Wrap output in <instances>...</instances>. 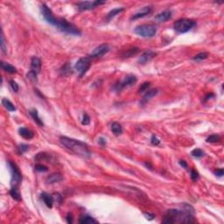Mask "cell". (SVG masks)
<instances>
[{
  "instance_id": "obj_1",
  "label": "cell",
  "mask_w": 224,
  "mask_h": 224,
  "mask_svg": "<svg viewBox=\"0 0 224 224\" xmlns=\"http://www.w3.org/2000/svg\"><path fill=\"white\" fill-rule=\"evenodd\" d=\"M60 142L65 148L73 151L74 153L77 154L79 156L83 157V158H89L91 155L88 145L85 144L84 142L70 138L68 137H60Z\"/></svg>"
},
{
  "instance_id": "obj_2",
  "label": "cell",
  "mask_w": 224,
  "mask_h": 224,
  "mask_svg": "<svg viewBox=\"0 0 224 224\" xmlns=\"http://www.w3.org/2000/svg\"><path fill=\"white\" fill-rule=\"evenodd\" d=\"M54 26L57 27L60 32H62L64 34L74 35V36L81 35V31L76 26H74L73 24L69 23L68 20H64V19L57 18Z\"/></svg>"
},
{
  "instance_id": "obj_3",
  "label": "cell",
  "mask_w": 224,
  "mask_h": 224,
  "mask_svg": "<svg viewBox=\"0 0 224 224\" xmlns=\"http://www.w3.org/2000/svg\"><path fill=\"white\" fill-rule=\"evenodd\" d=\"M196 25V22L195 20H189V19H182L176 21L173 25V28L176 32L180 34H185L186 32L190 31Z\"/></svg>"
},
{
  "instance_id": "obj_4",
  "label": "cell",
  "mask_w": 224,
  "mask_h": 224,
  "mask_svg": "<svg viewBox=\"0 0 224 224\" xmlns=\"http://www.w3.org/2000/svg\"><path fill=\"white\" fill-rule=\"evenodd\" d=\"M134 33L144 38H151L155 36L157 28L153 25H141L134 29Z\"/></svg>"
},
{
  "instance_id": "obj_5",
  "label": "cell",
  "mask_w": 224,
  "mask_h": 224,
  "mask_svg": "<svg viewBox=\"0 0 224 224\" xmlns=\"http://www.w3.org/2000/svg\"><path fill=\"white\" fill-rule=\"evenodd\" d=\"M8 166H9L11 174V186H18L22 180V174H21V172L20 171V168L18 167V166L15 163L11 162V161L8 162Z\"/></svg>"
},
{
  "instance_id": "obj_6",
  "label": "cell",
  "mask_w": 224,
  "mask_h": 224,
  "mask_svg": "<svg viewBox=\"0 0 224 224\" xmlns=\"http://www.w3.org/2000/svg\"><path fill=\"white\" fill-rule=\"evenodd\" d=\"M90 66H91V60L89 57L80 58L74 65V70L79 74L80 77H82L88 72Z\"/></svg>"
},
{
  "instance_id": "obj_7",
  "label": "cell",
  "mask_w": 224,
  "mask_h": 224,
  "mask_svg": "<svg viewBox=\"0 0 224 224\" xmlns=\"http://www.w3.org/2000/svg\"><path fill=\"white\" fill-rule=\"evenodd\" d=\"M137 77L134 74H128V75H126L124 77V79L123 81H121L120 83H117V84H116L114 86V89L116 91H117V92L121 91L123 88H129V87L133 86L137 83Z\"/></svg>"
},
{
  "instance_id": "obj_8",
  "label": "cell",
  "mask_w": 224,
  "mask_h": 224,
  "mask_svg": "<svg viewBox=\"0 0 224 224\" xmlns=\"http://www.w3.org/2000/svg\"><path fill=\"white\" fill-rule=\"evenodd\" d=\"M110 51V47L108 44H102L96 47V48L91 52L89 55V58H98L102 57L104 54H108Z\"/></svg>"
},
{
  "instance_id": "obj_9",
  "label": "cell",
  "mask_w": 224,
  "mask_h": 224,
  "mask_svg": "<svg viewBox=\"0 0 224 224\" xmlns=\"http://www.w3.org/2000/svg\"><path fill=\"white\" fill-rule=\"evenodd\" d=\"M104 1H85V2H80L77 5V8L79 11H88L92 10L94 8L97 7L99 5L104 4Z\"/></svg>"
},
{
  "instance_id": "obj_10",
  "label": "cell",
  "mask_w": 224,
  "mask_h": 224,
  "mask_svg": "<svg viewBox=\"0 0 224 224\" xmlns=\"http://www.w3.org/2000/svg\"><path fill=\"white\" fill-rule=\"evenodd\" d=\"M155 56H156V53H154V52L151 51V50H147L144 54H141V56L138 58L137 61H138L139 64L144 65V64H146L147 62H149V61L154 58Z\"/></svg>"
},
{
  "instance_id": "obj_11",
  "label": "cell",
  "mask_w": 224,
  "mask_h": 224,
  "mask_svg": "<svg viewBox=\"0 0 224 224\" xmlns=\"http://www.w3.org/2000/svg\"><path fill=\"white\" fill-rule=\"evenodd\" d=\"M41 69V60L38 57H33L31 60V68H30V72L35 74L38 75V74L40 72Z\"/></svg>"
},
{
  "instance_id": "obj_12",
  "label": "cell",
  "mask_w": 224,
  "mask_h": 224,
  "mask_svg": "<svg viewBox=\"0 0 224 224\" xmlns=\"http://www.w3.org/2000/svg\"><path fill=\"white\" fill-rule=\"evenodd\" d=\"M151 10H152V8H151V6H145L144 8H142L141 10L138 11L135 14H133V16L131 18V20H136L142 19V18H145L147 15H149L151 13Z\"/></svg>"
},
{
  "instance_id": "obj_13",
  "label": "cell",
  "mask_w": 224,
  "mask_h": 224,
  "mask_svg": "<svg viewBox=\"0 0 224 224\" xmlns=\"http://www.w3.org/2000/svg\"><path fill=\"white\" fill-rule=\"evenodd\" d=\"M172 12L170 10H166L160 12V13H159L157 16H155L154 19H155L157 22L161 23V22H165V21L170 20L171 18H172Z\"/></svg>"
},
{
  "instance_id": "obj_14",
  "label": "cell",
  "mask_w": 224,
  "mask_h": 224,
  "mask_svg": "<svg viewBox=\"0 0 224 224\" xmlns=\"http://www.w3.org/2000/svg\"><path fill=\"white\" fill-rule=\"evenodd\" d=\"M40 198H41V200H43V202H44L45 205H46L47 208H51L53 207L54 202V198L53 195H49L48 193L43 192V193L40 195Z\"/></svg>"
},
{
  "instance_id": "obj_15",
  "label": "cell",
  "mask_w": 224,
  "mask_h": 224,
  "mask_svg": "<svg viewBox=\"0 0 224 224\" xmlns=\"http://www.w3.org/2000/svg\"><path fill=\"white\" fill-rule=\"evenodd\" d=\"M158 93H159V89L158 88H153V89H151V90L147 91L146 93V95L144 96V97L142 98V101L140 102L142 106H144L145 104H146L147 102L151 100V98H153L155 96H157Z\"/></svg>"
},
{
  "instance_id": "obj_16",
  "label": "cell",
  "mask_w": 224,
  "mask_h": 224,
  "mask_svg": "<svg viewBox=\"0 0 224 224\" xmlns=\"http://www.w3.org/2000/svg\"><path fill=\"white\" fill-rule=\"evenodd\" d=\"M63 180V178H62V176L60 173H59V172H54V173H52V174H50L49 176H47V184H54V183H59V182H60L61 180Z\"/></svg>"
},
{
  "instance_id": "obj_17",
  "label": "cell",
  "mask_w": 224,
  "mask_h": 224,
  "mask_svg": "<svg viewBox=\"0 0 224 224\" xmlns=\"http://www.w3.org/2000/svg\"><path fill=\"white\" fill-rule=\"evenodd\" d=\"M19 133H20V136L25 138V139H31L34 136V132L27 128H25V127H21L19 129Z\"/></svg>"
},
{
  "instance_id": "obj_18",
  "label": "cell",
  "mask_w": 224,
  "mask_h": 224,
  "mask_svg": "<svg viewBox=\"0 0 224 224\" xmlns=\"http://www.w3.org/2000/svg\"><path fill=\"white\" fill-rule=\"evenodd\" d=\"M29 114L30 116L32 117V118L34 120V122L36 123L39 126H43V122H42V120L40 119V117H39V113H38V110H35V109H33V110H31L29 111Z\"/></svg>"
},
{
  "instance_id": "obj_19",
  "label": "cell",
  "mask_w": 224,
  "mask_h": 224,
  "mask_svg": "<svg viewBox=\"0 0 224 224\" xmlns=\"http://www.w3.org/2000/svg\"><path fill=\"white\" fill-rule=\"evenodd\" d=\"M79 222L82 224H92V223H98V221L95 219L94 217L90 216V215H83L80 220H79Z\"/></svg>"
},
{
  "instance_id": "obj_20",
  "label": "cell",
  "mask_w": 224,
  "mask_h": 224,
  "mask_svg": "<svg viewBox=\"0 0 224 224\" xmlns=\"http://www.w3.org/2000/svg\"><path fill=\"white\" fill-rule=\"evenodd\" d=\"M1 68H3V70H5V72L9 74H16L17 73V68L13 67L10 63H7L5 61H1Z\"/></svg>"
},
{
  "instance_id": "obj_21",
  "label": "cell",
  "mask_w": 224,
  "mask_h": 224,
  "mask_svg": "<svg viewBox=\"0 0 224 224\" xmlns=\"http://www.w3.org/2000/svg\"><path fill=\"white\" fill-rule=\"evenodd\" d=\"M110 129H111L112 132L116 135V136H119L121 135L123 132V127L122 125L117 122H113L110 125Z\"/></svg>"
},
{
  "instance_id": "obj_22",
  "label": "cell",
  "mask_w": 224,
  "mask_h": 224,
  "mask_svg": "<svg viewBox=\"0 0 224 224\" xmlns=\"http://www.w3.org/2000/svg\"><path fill=\"white\" fill-rule=\"evenodd\" d=\"M2 104L9 111H15L16 110V107L14 106V104L11 102L10 100H8L7 98H3L2 99Z\"/></svg>"
},
{
  "instance_id": "obj_23",
  "label": "cell",
  "mask_w": 224,
  "mask_h": 224,
  "mask_svg": "<svg viewBox=\"0 0 224 224\" xmlns=\"http://www.w3.org/2000/svg\"><path fill=\"white\" fill-rule=\"evenodd\" d=\"M10 195L12 197V199L15 200L20 201L21 200V195H20V190L18 189V186H12L11 189L10 190Z\"/></svg>"
},
{
  "instance_id": "obj_24",
  "label": "cell",
  "mask_w": 224,
  "mask_h": 224,
  "mask_svg": "<svg viewBox=\"0 0 224 224\" xmlns=\"http://www.w3.org/2000/svg\"><path fill=\"white\" fill-rule=\"evenodd\" d=\"M123 10H124L123 8H115L108 13L107 16H106V19H107V20H110L114 17H116L117 14H120Z\"/></svg>"
},
{
  "instance_id": "obj_25",
  "label": "cell",
  "mask_w": 224,
  "mask_h": 224,
  "mask_svg": "<svg viewBox=\"0 0 224 224\" xmlns=\"http://www.w3.org/2000/svg\"><path fill=\"white\" fill-rule=\"evenodd\" d=\"M191 155L195 158H201V157L204 156V151H202L201 149H199V148H196L195 150L191 151Z\"/></svg>"
},
{
  "instance_id": "obj_26",
  "label": "cell",
  "mask_w": 224,
  "mask_h": 224,
  "mask_svg": "<svg viewBox=\"0 0 224 224\" xmlns=\"http://www.w3.org/2000/svg\"><path fill=\"white\" fill-rule=\"evenodd\" d=\"M208 53H207V52H202V53H200V54H196L193 59H194L195 60H203L208 59Z\"/></svg>"
},
{
  "instance_id": "obj_27",
  "label": "cell",
  "mask_w": 224,
  "mask_h": 224,
  "mask_svg": "<svg viewBox=\"0 0 224 224\" xmlns=\"http://www.w3.org/2000/svg\"><path fill=\"white\" fill-rule=\"evenodd\" d=\"M49 159V155L45 152H39L35 157V160H47Z\"/></svg>"
},
{
  "instance_id": "obj_28",
  "label": "cell",
  "mask_w": 224,
  "mask_h": 224,
  "mask_svg": "<svg viewBox=\"0 0 224 224\" xmlns=\"http://www.w3.org/2000/svg\"><path fill=\"white\" fill-rule=\"evenodd\" d=\"M150 86H151V83L150 82H146V83H142L139 88H138V93L145 92V91H146L148 88H150Z\"/></svg>"
},
{
  "instance_id": "obj_29",
  "label": "cell",
  "mask_w": 224,
  "mask_h": 224,
  "mask_svg": "<svg viewBox=\"0 0 224 224\" xmlns=\"http://www.w3.org/2000/svg\"><path fill=\"white\" fill-rule=\"evenodd\" d=\"M71 73H72V71H71V66L68 63L64 65L63 68L61 69V74H62L63 75H68V74H70Z\"/></svg>"
},
{
  "instance_id": "obj_30",
  "label": "cell",
  "mask_w": 224,
  "mask_h": 224,
  "mask_svg": "<svg viewBox=\"0 0 224 224\" xmlns=\"http://www.w3.org/2000/svg\"><path fill=\"white\" fill-rule=\"evenodd\" d=\"M221 140V137L219 135H211L207 138L208 143H217Z\"/></svg>"
},
{
  "instance_id": "obj_31",
  "label": "cell",
  "mask_w": 224,
  "mask_h": 224,
  "mask_svg": "<svg viewBox=\"0 0 224 224\" xmlns=\"http://www.w3.org/2000/svg\"><path fill=\"white\" fill-rule=\"evenodd\" d=\"M138 52H139V48L138 47H133V48L129 49V51L126 52L125 54H124V57H131L132 55L137 54Z\"/></svg>"
},
{
  "instance_id": "obj_32",
  "label": "cell",
  "mask_w": 224,
  "mask_h": 224,
  "mask_svg": "<svg viewBox=\"0 0 224 224\" xmlns=\"http://www.w3.org/2000/svg\"><path fill=\"white\" fill-rule=\"evenodd\" d=\"M6 49H7V47H6V43H5V36H4V34L2 33V34H1V51L4 54H5L6 53Z\"/></svg>"
},
{
  "instance_id": "obj_33",
  "label": "cell",
  "mask_w": 224,
  "mask_h": 224,
  "mask_svg": "<svg viewBox=\"0 0 224 224\" xmlns=\"http://www.w3.org/2000/svg\"><path fill=\"white\" fill-rule=\"evenodd\" d=\"M90 123V117L87 113H84L82 119V124L83 125H88Z\"/></svg>"
},
{
  "instance_id": "obj_34",
  "label": "cell",
  "mask_w": 224,
  "mask_h": 224,
  "mask_svg": "<svg viewBox=\"0 0 224 224\" xmlns=\"http://www.w3.org/2000/svg\"><path fill=\"white\" fill-rule=\"evenodd\" d=\"M28 149H29V146H27V145H25V144H21V145L18 146V150H19V152H20V154L25 153V151H28Z\"/></svg>"
},
{
  "instance_id": "obj_35",
  "label": "cell",
  "mask_w": 224,
  "mask_h": 224,
  "mask_svg": "<svg viewBox=\"0 0 224 224\" xmlns=\"http://www.w3.org/2000/svg\"><path fill=\"white\" fill-rule=\"evenodd\" d=\"M9 83H10L11 88H12V90H13L14 92H18V91H19L20 87H19L18 83H16L15 81H13V80H11L10 82H9Z\"/></svg>"
},
{
  "instance_id": "obj_36",
  "label": "cell",
  "mask_w": 224,
  "mask_h": 224,
  "mask_svg": "<svg viewBox=\"0 0 224 224\" xmlns=\"http://www.w3.org/2000/svg\"><path fill=\"white\" fill-rule=\"evenodd\" d=\"M35 170L38 171V172H47L48 170V168L44 165H41V164H37L35 166Z\"/></svg>"
},
{
  "instance_id": "obj_37",
  "label": "cell",
  "mask_w": 224,
  "mask_h": 224,
  "mask_svg": "<svg viewBox=\"0 0 224 224\" xmlns=\"http://www.w3.org/2000/svg\"><path fill=\"white\" fill-rule=\"evenodd\" d=\"M191 179L193 180H197L199 179V173H198V172L195 169H192L191 170Z\"/></svg>"
},
{
  "instance_id": "obj_38",
  "label": "cell",
  "mask_w": 224,
  "mask_h": 224,
  "mask_svg": "<svg viewBox=\"0 0 224 224\" xmlns=\"http://www.w3.org/2000/svg\"><path fill=\"white\" fill-rule=\"evenodd\" d=\"M26 76H27V78L31 80L32 82H37V74H35L32 73V72H28L27 74H26Z\"/></svg>"
},
{
  "instance_id": "obj_39",
  "label": "cell",
  "mask_w": 224,
  "mask_h": 224,
  "mask_svg": "<svg viewBox=\"0 0 224 224\" xmlns=\"http://www.w3.org/2000/svg\"><path fill=\"white\" fill-rule=\"evenodd\" d=\"M151 142L153 146H159V145L160 144V140H159L155 135H152V136H151Z\"/></svg>"
},
{
  "instance_id": "obj_40",
  "label": "cell",
  "mask_w": 224,
  "mask_h": 224,
  "mask_svg": "<svg viewBox=\"0 0 224 224\" xmlns=\"http://www.w3.org/2000/svg\"><path fill=\"white\" fill-rule=\"evenodd\" d=\"M143 214H144V216L146 217V219L149 220V221H151V220H153L155 218V214H151V213H148V212H144Z\"/></svg>"
},
{
  "instance_id": "obj_41",
  "label": "cell",
  "mask_w": 224,
  "mask_h": 224,
  "mask_svg": "<svg viewBox=\"0 0 224 224\" xmlns=\"http://www.w3.org/2000/svg\"><path fill=\"white\" fill-rule=\"evenodd\" d=\"M223 173H224V171L222 168L214 171V174L216 176H218V177H222V176H223Z\"/></svg>"
},
{
  "instance_id": "obj_42",
  "label": "cell",
  "mask_w": 224,
  "mask_h": 224,
  "mask_svg": "<svg viewBox=\"0 0 224 224\" xmlns=\"http://www.w3.org/2000/svg\"><path fill=\"white\" fill-rule=\"evenodd\" d=\"M98 143L102 146H106V139L103 138V137H99V138H98Z\"/></svg>"
},
{
  "instance_id": "obj_43",
  "label": "cell",
  "mask_w": 224,
  "mask_h": 224,
  "mask_svg": "<svg viewBox=\"0 0 224 224\" xmlns=\"http://www.w3.org/2000/svg\"><path fill=\"white\" fill-rule=\"evenodd\" d=\"M67 222L68 223H73V215L72 214H68L67 216Z\"/></svg>"
},
{
  "instance_id": "obj_44",
  "label": "cell",
  "mask_w": 224,
  "mask_h": 224,
  "mask_svg": "<svg viewBox=\"0 0 224 224\" xmlns=\"http://www.w3.org/2000/svg\"><path fill=\"white\" fill-rule=\"evenodd\" d=\"M180 165L182 167H184V168H187V164H186V162L185 160H180Z\"/></svg>"
}]
</instances>
